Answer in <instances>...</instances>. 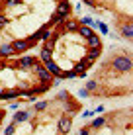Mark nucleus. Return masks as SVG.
Instances as JSON below:
<instances>
[{"instance_id":"8","label":"nucleus","mask_w":133,"mask_h":135,"mask_svg":"<svg viewBox=\"0 0 133 135\" xmlns=\"http://www.w3.org/2000/svg\"><path fill=\"white\" fill-rule=\"evenodd\" d=\"M33 63H35L33 57H22V59H20V65H22V67H31Z\"/></svg>"},{"instance_id":"17","label":"nucleus","mask_w":133,"mask_h":135,"mask_svg":"<svg viewBox=\"0 0 133 135\" xmlns=\"http://www.w3.org/2000/svg\"><path fill=\"white\" fill-rule=\"evenodd\" d=\"M4 22H6V20H4V18H2V16H0V26H2V24H4Z\"/></svg>"},{"instance_id":"4","label":"nucleus","mask_w":133,"mask_h":135,"mask_svg":"<svg viewBox=\"0 0 133 135\" xmlns=\"http://www.w3.org/2000/svg\"><path fill=\"white\" fill-rule=\"evenodd\" d=\"M86 41H88V45H90V47H102V39H100V37L96 35V33H92V35H90Z\"/></svg>"},{"instance_id":"11","label":"nucleus","mask_w":133,"mask_h":135,"mask_svg":"<svg viewBox=\"0 0 133 135\" xmlns=\"http://www.w3.org/2000/svg\"><path fill=\"white\" fill-rule=\"evenodd\" d=\"M78 31H80V35L84 37V39H88V37H90V35L94 33V31H92V30H88V27H80Z\"/></svg>"},{"instance_id":"10","label":"nucleus","mask_w":133,"mask_h":135,"mask_svg":"<svg viewBox=\"0 0 133 135\" xmlns=\"http://www.w3.org/2000/svg\"><path fill=\"white\" fill-rule=\"evenodd\" d=\"M41 59H43L45 63H47V61H51V51L43 47V49H41Z\"/></svg>"},{"instance_id":"5","label":"nucleus","mask_w":133,"mask_h":135,"mask_svg":"<svg viewBox=\"0 0 133 135\" xmlns=\"http://www.w3.org/2000/svg\"><path fill=\"white\" fill-rule=\"evenodd\" d=\"M27 45H29V41H22V39H18V41H14L12 49H14V51H26V49H27Z\"/></svg>"},{"instance_id":"9","label":"nucleus","mask_w":133,"mask_h":135,"mask_svg":"<svg viewBox=\"0 0 133 135\" xmlns=\"http://www.w3.org/2000/svg\"><path fill=\"white\" fill-rule=\"evenodd\" d=\"M65 30H78V24H76L75 20H67V24H65Z\"/></svg>"},{"instance_id":"16","label":"nucleus","mask_w":133,"mask_h":135,"mask_svg":"<svg viewBox=\"0 0 133 135\" xmlns=\"http://www.w3.org/2000/svg\"><path fill=\"white\" fill-rule=\"evenodd\" d=\"M84 2H88L90 6H96V2H94V0H84Z\"/></svg>"},{"instance_id":"6","label":"nucleus","mask_w":133,"mask_h":135,"mask_svg":"<svg viewBox=\"0 0 133 135\" xmlns=\"http://www.w3.org/2000/svg\"><path fill=\"white\" fill-rule=\"evenodd\" d=\"M121 33H123V37H125V39H131V35H133V27H131L129 22H127L125 26H121Z\"/></svg>"},{"instance_id":"14","label":"nucleus","mask_w":133,"mask_h":135,"mask_svg":"<svg viewBox=\"0 0 133 135\" xmlns=\"http://www.w3.org/2000/svg\"><path fill=\"white\" fill-rule=\"evenodd\" d=\"M8 6H16V4H20V0H6Z\"/></svg>"},{"instance_id":"7","label":"nucleus","mask_w":133,"mask_h":135,"mask_svg":"<svg viewBox=\"0 0 133 135\" xmlns=\"http://www.w3.org/2000/svg\"><path fill=\"white\" fill-rule=\"evenodd\" d=\"M12 45H2L0 47V57H8V55H12Z\"/></svg>"},{"instance_id":"3","label":"nucleus","mask_w":133,"mask_h":135,"mask_svg":"<svg viewBox=\"0 0 133 135\" xmlns=\"http://www.w3.org/2000/svg\"><path fill=\"white\" fill-rule=\"evenodd\" d=\"M71 118H63L61 122H59V129H61V133H67L68 129H71Z\"/></svg>"},{"instance_id":"1","label":"nucleus","mask_w":133,"mask_h":135,"mask_svg":"<svg viewBox=\"0 0 133 135\" xmlns=\"http://www.w3.org/2000/svg\"><path fill=\"white\" fill-rule=\"evenodd\" d=\"M35 73H37V76H39V80H43L45 82V84H47V82H51V76H53V74L51 73H49L47 71V69H43V67H41V65H35Z\"/></svg>"},{"instance_id":"2","label":"nucleus","mask_w":133,"mask_h":135,"mask_svg":"<svg viewBox=\"0 0 133 135\" xmlns=\"http://www.w3.org/2000/svg\"><path fill=\"white\" fill-rule=\"evenodd\" d=\"M68 12H71V6H68L67 0H61V4L57 6V14H61V16H68Z\"/></svg>"},{"instance_id":"15","label":"nucleus","mask_w":133,"mask_h":135,"mask_svg":"<svg viewBox=\"0 0 133 135\" xmlns=\"http://www.w3.org/2000/svg\"><path fill=\"white\" fill-rule=\"evenodd\" d=\"M12 133H14V123L8 125V129H6V135H12Z\"/></svg>"},{"instance_id":"13","label":"nucleus","mask_w":133,"mask_h":135,"mask_svg":"<svg viewBox=\"0 0 133 135\" xmlns=\"http://www.w3.org/2000/svg\"><path fill=\"white\" fill-rule=\"evenodd\" d=\"M45 106H47L45 102H37V104H35V110H45Z\"/></svg>"},{"instance_id":"12","label":"nucleus","mask_w":133,"mask_h":135,"mask_svg":"<svg viewBox=\"0 0 133 135\" xmlns=\"http://www.w3.org/2000/svg\"><path fill=\"white\" fill-rule=\"evenodd\" d=\"M14 119H16V122H26V119H27V114H26V112H18Z\"/></svg>"}]
</instances>
